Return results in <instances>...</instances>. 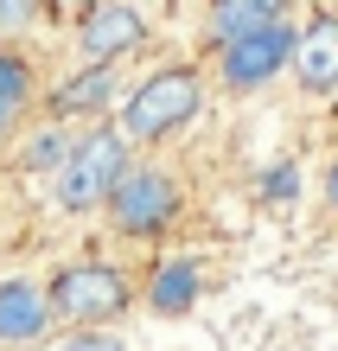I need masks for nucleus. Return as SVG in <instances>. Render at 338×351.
I'll return each instance as SVG.
<instances>
[{
  "instance_id": "obj_7",
  "label": "nucleus",
  "mask_w": 338,
  "mask_h": 351,
  "mask_svg": "<svg viewBox=\"0 0 338 351\" xmlns=\"http://www.w3.org/2000/svg\"><path fill=\"white\" fill-rule=\"evenodd\" d=\"M121 96V71L115 64H83L77 77H64V84L51 90V121H102L109 115V102Z\"/></svg>"
},
{
  "instance_id": "obj_3",
  "label": "nucleus",
  "mask_w": 338,
  "mask_h": 351,
  "mask_svg": "<svg viewBox=\"0 0 338 351\" xmlns=\"http://www.w3.org/2000/svg\"><path fill=\"white\" fill-rule=\"evenodd\" d=\"M45 306H51V326L90 332V326H109L134 306V281L115 262H64L45 281Z\"/></svg>"
},
{
  "instance_id": "obj_11",
  "label": "nucleus",
  "mask_w": 338,
  "mask_h": 351,
  "mask_svg": "<svg viewBox=\"0 0 338 351\" xmlns=\"http://www.w3.org/2000/svg\"><path fill=\"white\" fill-rule=\"evenodd\" d=\"M38 96V77H32V58L19 45H0V141L19 128V115L32 109Z\"/></svg>"
},
{
  "instance_id": "obj_12",
  "label": "nucleus",
  "mask_w": 338,
  "mask_h": 351,
  "mask_svg": "<svg viewBox=\"0 0 338 351\" xmlns=\"http://www.w3.org/2000/svg\"><path fill=\"white\" fill-rule=\"evenodd\" d=\"M281 19H287V0H210V32H217V45L249 38L262 26H281Z\"/></svg>"
},
{
  "instance_id": "obj_13",
  "label": "nucleus",
  "mask_w": 338,
  "mask_h": 351,
  "mask_svg": "<svg viewBox=\"0 0 338 351\" xmlns=\"http://www.w3.org/2000/svg\"><path fill=\"white\" fill-rule=\"evenodd\" d=\"M71 128H64V121H45V128H32L26 134V154H19V167H26V173H51L58 179V167H64V160H71Z\"/></svg>"
},
{
  "instance_id": "obj_18",
  "label": "nucleus",
  "mask_w": 338,
  "mask_h": 351,
  "mask_svg": "<svg viewBox=\"0 0 338 351\" xmlns=\"http://www.w3.org/2000/svg\"><path fill=\"white\" fill-rule=\"evenodd\" d=\"M58 7H90V0H58Z\"/></svg>"
},
{
  "instance_id": "obj_10",
  "label": "nucleus",
  "mask_w": 338,
  "mask_h": 351,
  "mask_svg": "<svg viewBox=\"0 0 338 351\" xmlns=\"http://www.w3.org/2000/svg\"><path fill=\"white\" fill-rule=\"evenodd\" d=\"M198 294H204V268H198L192 256L154 262V275H147V306H154L160 319H185V313L198 306Z\"/></svg>"
},
{
  "instance_id": "obj_2",
  "label": "nucleus",
  "mask_w": 338,
  "mask_h": 351,
  "mask_svg": "<svg viewBox=\"0 0 338 351\" xmlns=\"http://www.w3.org/2000/svg\"><path fill=\"white\" fill-rule=\"evenodd\" d=\"M198 109H204V77L192 64H160L154 77H141V84L121 96L115 128L128 134V147H160V141H173L179 128H192Z\"/></svg>"
},
{
  "instance_id": "obj_5",
  "label": "nucleus",
  "mask_w": 338,
  "mask_h": 351,
  "mask_svg": "<svg viewBox=\"0 0 338 351\" xmlns=\"http://www.w3.org/2000/svg\"><path fill=\"white\" fill-rule=\"evenodd\" d=\"M293 38H300V32L281 19V26H262V32H249V38L217 45V84H224L230 96H249V90L274 84V77L293 64Z\"/></svg>"
},
{
  "instance_id": "obj_1",
  "label": "nucleus",
  "mask_w": 338,
  "mask_h": 351,
  "mask_svg": "<svg viewBox=\"0 0 338 351\" xmlns=\"http://www.w3.org/2000/svg\"><path fill=\"white\" fill-rule=\"evenodd\" d=\"M128 167H134L128 134H121L115 121H90V128L71 141V160H64V167H58V179H51L58 211H64V217H90V211H102Z\"/></svg>"
},
{
  "instance_id": "obj_4",
  "label": "nucleus",
  "mask_w": 338,
  "mask_h": 351,
  "mask_svg": "<svg viewBox=\"0 0 338 351\" xmlns=\"http://www.w3.org/2000/svg\"><path fill=\"white\" fill-rule=\"evenodd\" d=\"M109 223H115V237H128V243H154V237H166L179 223V211H185V185H179V173H166V167H154V160H134L128 173H121V185L109 192Z\"/></svg>"
},
{
  "instance_id": "obj_15",
  "label": "nucleus",
  "mask_w": 338,
  "mask_h": 351,
  "mask_svg": "<svg viewBox=\"0 0 338 351\" xmlns=\"http://www.w3.org/2000/svg\"><path fill=\"white\" fill-rule=\"evenodd\" d=\"M262 198L268 204H293V198H300V167H287V160H281V167H268L262 173Z\"/></svg>"
},
{
  "instance_id": "obj_9",
  "label": "nucleus",
  "mask_w": 338,
  "mask_h": 351,
  "mask_svg": "<svg viewBox=\"0 0 338 351\" xmlns=\"http://www.w3.org/2000/svg\"><path fill=\"white\" fill-rule=\"evenodd\" d=\"M293 77H300V90H313V96L338 90V13H319L293 38Z\"/></svg>"
},
{
  "instance_id": "obj_8",
  "label": "nucleus",
  "mask_w": 338,
  "mask_h": 351,
  "mask_svg": "<svg viewBox=\"0 0 338 351\" xmlns=\"http://www.w3.org/2000/svg\"><path fill=\"white\" fill-rule=\"evenodd\" d=\"M45 332H51L45 287L32 275H7L0 281V345H38Z\"/></svg>"
},
{
  "instance_id": "obj_14",
  "label": "nucleus",
  "mask_w": 338,
  "mask_h": 351,
  "mask_svg": "<svg viewBox=\"0 0 338 351\" xmlns=\"http://www.w3.org/2000/svg\"><path fill=\"white\" fill-rule=\"evenodd\" d=\"M58 351H134V345L121 339V332H109V326H90V332H64Z\"/></svg>"
},
{
  "instance_id": "obj_17",
  "label": "nucleus",
  "mask_w": 338,
  "mask_h": 351,
  "mask_svg": "<svg viewBox=\"0 0 338 351\" xmlns=\"http://www.w3.org/2000/svg\"><path fill=\"white\" fill-rule=\"evenodd\" d=\"M326 204H332V211H338V160H332V167H326Z\"/></svg>"
},
{
  "instance_id": "obj_6",
  "label": "nucleus",
  "mask_w": 338,
  "mask_h": 351,
  "mask_svg": "<svg viewBox=\"0 0 338 351\" xmlns=\"http://www.w3.org/2000/svg\"><path fill=\"white\" fill-rule=\"evenodd\" d=\"M147 45V19L128 7V0H90L77 19V51L83 64H121Z\"/></svg>"
},
{
  "instance_id": "obj_16",
  "label": "nucleus",
  "mask_w": 338,
  "mask_h": 351,
  "mask_svg": "<svg viewBox=\"0 0 338 351\" xmlns=\"http://www.w3.org/2000/svg\"><path fill=\"white\" fill-rule=\"evenodd\" d=\"M38 13H45V0H0V32H7V38H19Z\"/></svg>"
}]
</instances>
